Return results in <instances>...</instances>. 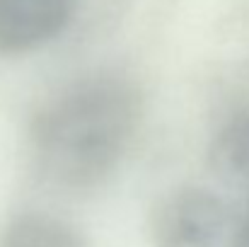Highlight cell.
<instances>
[{
  "label": "cell",
  "mask_w": 249,
  "mask_h": 247,
  "mask_svg": "<svg viewBox=\"0 0 249 247\" xmlns=\"http://www.w3.org/2000/svg\"><path fill=\"white\" fill-rule=\"evenodd\" d=\"M143 119L136 82L119 73H94L66 85L34 114L32 155L56 187H102L133 146Z\"/></svg>",
  "instance_id": "1"
},
{
  "label": "cell",
  "mask_w": 249,
  "mask_h": 247,
  "mask_svg": "<svg viewBox=\"0 0 249 247\" xmlns=\"http://www.w3.org/2000/svg\"><path fill=\"white\" fill-rule=\"evenodd\" d=\"M150 247H237L247 235L232 206L201 187H179L150 216Z\"/></svg>",
  "instance_id": "2"
},
{
  "label": "cell",
  "mask_w": 249,
  "mask_h": 247,
  "mask_svg": "<svg viewBox=\"0 0 249 247\" xmlns=\"http://www.w3.org/2000/svg\"><path fill=\"white\" fill-rule=\"evenodd\" d=\"M78 0H0V54H24L56 39Z\"/></svg>",
  "instance_id": "3"
},
{
  "label": "cell",
  "mask_w": 249,
  "mask_h": 247,
  "mask_svg": "<svg viewBox=\"0 0 249 247\" xmlns=\"http://www.w3.org/2000/svg\"><path fill=\"white\" fill-rule=\"evenodd\" d=\"M0 247H92L80 228L73 223L46 216L22 213L15 216L0 233Z\"/></svg>",
  "instance_id": "4"
},
{
  "label": "cell",
  "mask_w": 249,
  "mask_h": 247,
  "mask_svg": "<svg viewBox=\"0 0 249 247\" xmlns=\"http://www.w3.org/2000/svg\"><path fill=\"white\" fill-rule=\"evenodd\" d=\"M211 165L225 182L249 189V119L228 124L215 136Z\"/></svg>",
  "instance_id": "5"
},
{
  "label": "cell",
  "mask_w": 249,
  "mask_h": 247,
  "mask_svg": "<svg viewBox=\"0 0 249 247\" xmlns=\"http://www.w3.org/2000/svg\"><path fill=\"white\" fill-rule=\"evenodd\" d=\"M245 226H247V238H249V216H247V221H245Z\"/></svg>",
  "instance_id": "6"
}]
</instances>
